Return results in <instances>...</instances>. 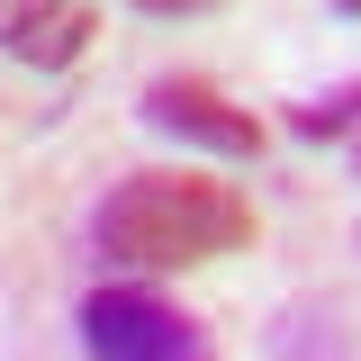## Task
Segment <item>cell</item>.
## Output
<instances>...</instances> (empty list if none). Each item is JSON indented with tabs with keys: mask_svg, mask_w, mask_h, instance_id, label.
<instances>
[{
	"mask_svg": "<svg viewBox=\"0 0 361 361\" xmlns=\"http://www.w3.org/2000/svg\"><path fill=\"white\" fill-rule=\"evenodd\" d=\"M90 244L127 271H199L253 244V199L208 172H127L90 208Z\"/></svg>",
	"mask_w": 361,
	"mask_h": 361,
	"instance_id": "cell-1",
	"label": "cell"
},
{
	"mask_svg": "<svg viewBox=\"0 0 361 361\" xmlns=\"http://www.w3.org/2000/svg\"><path fill=\"white\" fill-rule=\"evenodd\" d=\"M82 353L90 361H217V343H208V325L190 307H172L163 289L118 280V289H90L82 298Z\"/></svg>",
	"mask_w": 361,
	"mask_h": 361,
	"instance_id": "cell-2",
	"label": "cell"
},
{
	"mask_svg": "<svg viewBox=\"0 0 361 361\" xmlns=\"http://www.w3.org/2000/svg\"><path fill=\"white\" fill-rule=\"evenodd\" d=\"M135 118H145L154 135L199 145V154H226V163H253V154H262V118H253V109H235L208 73H154L145 99H135Z\"/></svg>",
	"mask_w": 361,
	"mask_h": 361,
	"instance_id": "cell-3",
	"label": "cell"
},
{
	"mask_svg": "<svg viewBox=\"0 0 361 361\" xmlns=\"http://www.w3.org/2000/svg\"><path fill=\"white\" fill-rule=\"evenodd\" d=\"M90 37H99V9H82V0H18V9H0V54L37 63V73L82 63Z\"/></svg>",
	"mask_w": 361,
	"mask_h": 361,
	"instance_id": "cell-4",
	"label": "cell"
},
{
	"mask_svg": "<svg viewBox=\"0 0 361 361\" xmlns=\"http://www.w3.org/2000/svg\"><path fill=\"white\" fill-rule=\"evenodd\" d=\"M262 343H271V361H361V325L343 298H289Z\"/></svg>",
	"mask_w": 361,
	"mask_h": 361,
	"instance_id": "cell-5",
	"label": "cell"
},
{
	"mask_svg": "<svg viewBox=\"0 0 361 361\" xmlns=\"http://www.w3.org/2000/svg\"><path fill=\"white\" fill-rule=\"evenodd\" d=\"M353 127H361V73L289 109V135H298V145H334V135H353Z\"/></svg>",
	"mask_w": 361,
	"mask_h": 361,
	"instance_id": "cell-6",
	"label": "cell"
},
{
	"mask_svg": "<svg viewBox=\"0 0 361 361\" xmlns=\"http://www.w3.org/2000/svg\"><path fill=\"white\" fill-rule=\"evenodd\" d=\"M353 244H361V235H353Z\"/></svg>",
	"mask_w": 361,
	"mask_h": 361,
	"instance_id": "cell-7",
	"label": "cell"
}]
</instances>
